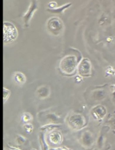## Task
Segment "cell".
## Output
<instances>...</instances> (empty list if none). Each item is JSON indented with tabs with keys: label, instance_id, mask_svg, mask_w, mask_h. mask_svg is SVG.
Instances as JSON below:
<instances>
[{
	"label": "cell",
	"instance_id": "6da1fadb",
	"mask_svg": "<svg viewBox=\"0 0 115 150\" xmlns=\"http://www.w3.org/2000/svg\"><path fill=\"white\" fill-rule=\"evenodd\" d=\"M77 59L76 56L74 55H68L61 59L59 68L60 71L64 74H73L77 69Z\"/></svg>",
	"mask_w": 115,
	"mask_h": 150
},
{
	"label": "cell",
	"instance_id": "7a4b0ae2",
	"mask_svg": "<svg viewBox=\"0 0 115 150\" xmlns=\"http://www.w3.org/2000/svg\"><path fill=\"white\" fill-rule=\"evenodd\" d=\"M66 122L68 127L74 130H79L86 125L84 116L80 113L72 112L66 117Z\"/></svg>",
	"mask_w": 115,
	"mask_h": 150
},
{
	"label": "cell",
	"instance_id": "3957f363",
	"mask_svg": "<svg viewBox=\"0 0 115 150\" xmlns=\"http://www.w3.org/2000/svg\"><path fill=\"white\" fill-rule=\"evenodd\" d=\"M17 30L14 25L9 22L5 21L4 23V42L9 44L15 41L17 38Z\"/></svg>",
	"mask_w": 115,
	"mask_h": 150
},
{
	"label": "cell",
	"instance_id": "277c9868",
	"mask_svg": "<svg viewBox=\"0 0 115 150\" xmlns=\"http://www.w3.org/2000/svg\"><path fill=\"white\" fill-rule=\"evenodd\" d=\"M47 29L52 35L58 36L62 33L64 29L62 21L58 17L50 18L47 23Z\"/></svg>",
	"mask_w": 115,
	"mask_h": 150
},
{
	"label": "cell",
	"instance_id": "5b68a950",
	"mask_svg": "<svg viewBox=\"0 0 115 150\" xmlns=\"http://www.w3.org/2000/svg\"><path fill=\"white\" fill-rule=\"evenodd\" d=\"M91 63L87 58H84L77 66V73L81 76L87 77L91 74Z\"/></svg>",
	"mask_w": 115,
	"mask_h": 150
},
{
	"label": "cell",
	"instance_id": "8992f818",
	"mask_svg": "<svg viewBox=\"0 0 115 150\" xmlns=\"http://www.w3.org/2000/svg\"><path fill=\"white\" fill-rule=\"evenodd\" d=\"M90 112L91 115L95 120L101 122L106 117V113H107V110H106L105 106L102 105H97L93 107Z\"/></svg>",
	"mask_w": 115,
	"mask_h": 150
},
{
	"label": "cell",
	"instance_id": "52a82bcc",
	"mask_svg": "<svg viewBox=\"0 0 115 150\" xmlns=\"http://www.w3.org/2000/svg\"><path fill=\"white\" fill-rule=\"evenodd\" d=\"M37 9H38V0H31L30 6H29L27 11L23 16V21L26 27H28L29 26V23L33 18L34 13L36 11Z\"/></svg>",
	"mask_w": 115,
	"mask_h": 150
},
{
	"label": "cell",
	"instance_id": "ba28073f",
	"mask_svg": "<svg viewBox=\"0 0 115 150\" xmlns=\"http://www.w3.org/2000/svg\"><path fill=\"white\" fill-rule=\"evenodd\" d=\"M47 140L53 145H60L63 141V136L58 130H54L49 133L47 136Z\"/></svg>",
	"mask_w": 115,
	"mask_h": 150
},
{
	"label": "cell",
	"instance_id": "9c48e42d",
	"mask_svg": "<svg viewBox=\"0 0 115 150\" xmlns=\"http://www.w3.org/2000/svg\"><path fill=\"white\" fill-rule=\"evenodd\" d=\"M94 136L89 131H85L81 136V144L85 148H89L94 144Z\"/></svg>",
	"mask_w": 115,
	"mask_h": 150
},
{
	"label": "cell",
	"instance_id": "30bf717a",
	"mask_svg": "<svg viewBox=\"0 0 115 150\" xmlns=\"http://www.w3.org/2000/svg\"><path fill=\"white\" fill-rule=\"evenodd\" d=\"M111 127L108 125H105L102 128V130H101L100 132V136H99L98 140H97V147L100 149H102L104 146V143H105V134L107 133L109 130H110Z\"/></svg>",
	"mask_w": 115,
	"mask_h": 150
},
{
	"label": "cell",
	"instance_id": "8fae6325",
	"mask_svg": "<svg viewBox=\"0 0 115 150\" xmlns=\"http://www.w3.org/2000/svg\"><path fill=\"white\" fill-rule=\"evenodd\" d=\"M36 93L39 98L43 100V99L47 98L50 96V89L47 86H40L36 90Z\"/></svg>",
	"mask_w": 115,
	"mask_h": 150
},
{
	"label": "cell",
	"instance_id": "7c38bea8",
	"mask_svg": "<svg viewBox=\"0 0 115 150\" xmlns=\"http://www.w3.org/2000/svg\"><path fill=\"white\" fill-rule=\"evenodd\" d=\"M39 142L41 150H50V146L47 142L45 132L41 131L39 134Z\"/></svg>",
	"mask_w": 115,
	"mask_h": 150
},
{
	"label": "cell",
	"instance_id": "4fadbf2b",
	"mask_svg": "<svg viewBox=\"0 0 115 150\" xmlns=\"http://www.w3.org/2000/svg\"><path fill=\"white\" fill-rule=\"evenodd\" d=\"M61 126V125L60 123H46L40 128V130L45 133H49L54 130H58Z\"/></svg>",
	"mask_w": 115,
	"mask_h": 150
},
{
	"label": "cell",
	"instance_id": "5bb4252c",
	"mask_svg": "<svg viewBox=\"0 0 115 150\" xmlns=\"http://www.w3.org/2000/svg\"><path fill=\"white\" fill-rule=\"evenodd\" d=\"M44 119L46 123H60L61 117L55 112H48L44 115Z\"/></svg>",
	"mask_w": 115,
	"mask_h": 150
},
{
	"label": "cell",
	"instance_id": "9a60e30c",
	"mask_svg": "<svg viewBox=\"0 0 115 150\" xmlns=\"http://www.w3.org/2000/svg\"><path fill=\"white\" fill-rule=\"evenodd\" d=\"M71 5H72L71 3H68V4H64V5H62V6L56 7V8H55V9H49V8H48L47 11L50 13H55V14H58V13H63L66 9H68L69 7H70L71 6Z\"/></svg>",
	"mask_w": 115,
	"mask_h": 150
},
{
	"label": "cell",
	"instance_id": "2e32d148",
	"mask_svg": "<svg viewBox=\"0 0 115 150\" xmlns=\"http://www.w3.org/2000/svg\"><path fill=\"white\" fill-rule=\"evenodd\" d=\"M14 80L17 84L19 85H23L26 82L25 75L21 72H16L14 74Z\"/></svg>",
	"mask_w": 115,
	"mask_h": 150
},
{
	"label": "cell",
	"instance_id": "e0dca14e",
	"mask_svg": "<svg viewBox=\"0 0 115 150\" xmlns=\"http://www.w3.org/2000/svg\"><path fill=\"white\" fill-rule=\"evenodd\" d=\"M33 119V115L30 112H25L21 115V120L23 124H26V123H31Z\"/></svg>",
	"mask_w": 115,
	"mask_h": 150
},
{
	"label": "cell",
	"instance_id": "ac0fdd59",
	"mask_svg": "<svg viewBox=\"0 0 115 150\" xmlns=\"http://www.w3.org/2000/svg\"><path fill=\"white\" fill-rule=\"evenodd\" d=\"M26 142V138L21 134H17L15 137V142L19 146L25 145Z\"/></svg>",
	"mask_w": 115,
	"mask_h": 150
},
{
	"label": "cell",
	"instance_id": "d6986e66",
	"mask_svg": "<svg viewBox=\"0 0 115 150\" xmlns=\"http://www.w3.org/2000/svg\"><path fill=\"white\" fill-rule=\"evenodd\" d=\"M23 128L24 130L25 131L26 133L29 134H31L33 133V130H34V127L32 123H26V124L23 125Z\"/></svg>",
	"mask_w": 115,
	"mask_h": 150
},
{
	"label": "cell",
	"instance_id": "ffe728a7",
	"mask_svg": "<svg viewBox=\"0 0 115 150\" xmlns=\"http://www.w3.org/2000/svg\"><path fill=\"white\" fill-rule=\"evenodd\" d=\"M115 76V69L112 66H109L105 69V76Z\"/></svg>",
	"mask_w": 115,
	"mask_h": 150
},
{
	"label": "cell",
	"instance_id": "44dd1931",
	"mask_svg": "<svg viewBox=\"0 0 115 150\" xmlns=\"http://www.w3.org/2000/svg\"><path fill=\"white\" fill-rule=\"evenodd\" d=\"M3 91H4V103H5L9 98L11 94V91L5 87L4 88V89H3Z\"/></svg>",
	"mask_w": 115,
	"mask_h": 150
},
{
	"label": "cell",
	"instance_id": "7402d4cb",
	"mask_svg": "<svg viewBox=\"0 0 115 150\" xmlns=\"http://www.w3.org/2000/svg\"><path fill=\"white\" fill-rule=\"evenodd\" d=\"M5 148L7 150H23L22 149L19 148V147H16L11 145V144H6Z\"/></svg>",
	"mask_w": 115,
	"mask_h": 150
},
{
	"label": "cell",
	"instance_id": "603a6c76",
	"mask_svg": "<svg viewBox=\"0 0 115 150\" xmlns=\"http://www.w3.org/2000/svg\"><path fill=\"white\" fill-rule=\"evenodd\" d=\"M108 122L110 124L111 127L113 128V132L115 134V117H111V119L108 121Z\"/></svg>",
	"mask_w": 115,
	"mask_h": 150
},
{
	"label": "cell",
	"instance_id": "cb8c5ba5",
	"mask_svg": "<svg viewBox=\"0 0 115 150\" xmlns=\"http://www.w3.org/2000/svg\"><path fill=\"white\" fill-rule=\"evenodd\" d=\"M48 6H49V9H55V8L57 7L58 4L56 2L51 1V2H49V4H48Z\"/></svg>",
	"mask_w": 115,
	"mask_h": 150
},
{
	"label": "cell",
	"instance_id": "d4e9b609",
	"mask_svg": "<svg viewBox=\"0 0 115 150\" xmlns=\"http://www.w3.org/2000/svg\"><path fill=\"white\" fill-rule=\"evenodd\" d=\"M50 150H72V149L68 148V147L63 146L60 147H57V148H50Z\"/></svg>",
	"mask_w": 115,
	"mask_h": 150
},
{
	"label": "cell",
	"instance_id": "484cf974",
	"mask_svg": "<svg viewBox=\"0 0 115 150\" xmlns=\"http://www.w3.org/2000/svg\"><path fill=\"white\" fill-rule=\"evenodd\" d=\"M82 77L83 76H81V75L78 74V75H77V76H76V77H75V80H76V82H81L82 81V80H83Z\"/></svg>",
	"mask_w": 115,
	"mask_h": 150
},
{
	"label": "cell",
	"instance_id": "4316f807",
	"mask_svg": "<svg viewBox=\"0 0 115 150\" xmlns=\"http://www.w3.org/2000/svg\"><path fill=\"white\" fill-rule=\"evenodd\" d=\"M111 88H113V95L114 99H115V84L111 85Z\"/></svg>",
	"mask_w": 115,
	"mask_h": 150
},
{
	"label": "cell",
	"instance_id": "83f0119b",
	"mask_svg": "<svg viewBox=\"0 0 115 150\" xmlns=\"http://www.w3.org/2000/svg\"><path fill=\"white\" fill-rule=\"evenodd\" d=\"M31 150H36V149H32Z\"/></svg>",
	"mask_w": 115,
	"mask_h": 150
}]
</instances>
